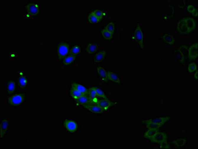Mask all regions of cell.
Segmentation results:
<instances>
[{
  "instance_id": "cell-19",
  "label": "cell",
  "mask_w": 198,
  "mask_h": 149,
  "mask_svg": "<svg viewBox=\"0 0 198 149\" xmlns=\"http://www.w3.org/2000/svg\"><path fill=\"white\" fill-rule=\"evenodd\" d=\"M107 77H108V79L113 82H115L117 84H120L121 82L119 77H118L117 74H116V73L113 72L111 71L107 72Z\"/></svg>"
},
{
  "instance_id": "cell-41",
  "label": "cell",
  "mask_w": 198,
  "mask_h": 149,
  "mask_svg": "<svg viewBox=\"0 0 198 149\" xmlns=\"http://www.w3.org/2000/svg\"><path fill=\"white\" fill-rule=\"evenodd\" d=\"M192 16L195 17H198V10L197 9H196L194 12L192 14Z\"/></svg>"
},
{
  "instance_id": "cell-29",
  "label": "cell",
  "mask_w": 198,
  "mask_h": 149,
  "mask_svg": "<svg viewBox=\"0 0 198 149\" xmlns=\"http://www.w3.org/2000/svg\"><path fill=\"white\" fill-rule=\"evenodd\" d=\"M101 34L104 38L107 41H110L113 37V34H112L111 33H110L108 31H107V30H105V28L102 30Z\"/></svg>"
},
{
  "instance_id": "cell-10",
  "label": "cell",
  "mask_w": 198,
  "mask_h": 149,
  "mask_svg": "<svg viewBox=\"0 0 198 149\" xmlns=\"http://www.w3.org/2000/svg\"><path fill=\"white\" fill-rule=\"evenodd\" d=\"M161 41L168 45H174L176 43V39L173 35L169 33H165L161 37Z\"/></svg>"
},
{
  "instance_id": "cell-35",
  "label": "cell",
  "mask_w": 198,
  "mask_h": 149,
  "mask_svg": "<svg viewBox=\"0 0 198 149\" xmlns=\"http://www.w3.org/2000/svg\"><path fill=\"white\" fill-rule=\"evenodd\" d=\"M196 70H197V65L196 64V63L193 62L189 64V65L188 66V71L189 72V73H193Z\"/></svg>"
},
{
  "instance_id": "cell-4",
  "label": "cell",
  "mask_w": 198,
  "mask_h": 149,
  "mask_svg": "<svg viewBox=\"0 0 198 149\" xmlns=\"http://www.w3.org/2000/svg\"><path fill=\"white\" fill-rule=\"evenodd\" d=\"M176 13L175 6L171 3L166 4L163 8V19L164 20H172Z\"/></svg>"
},
{
  "instance_id": "cell-39",
  "label": "cell",
  "mask_w": 198,
  "mask_h": 149,
  "mask_svg": "<svg viewBox=\"0 0 198 149\" xmlns=\"http://www.w3.org/2000/svg\"><path fill=\"white\" fill-rule=\"evenodd\" d=\"M196 9H197L195 8V6L194 5H191V4L188 5L187 7V9L188 12H190L191 14Z\"/></svg>"
},
{
  "instance_id": "cell-17",
  "label": "cell",
  "mask_w": 198,
  "mask_h": 149,
  "mask_svg": "<svg viewBox=\"0 0 198 149\" xmlns=\"http://www.w3.org/2000/svg\"><path fill=\"white\" fill-rule=\"evenodd\" d=\"M16 84L14 80L11 79L8 81L6 84V90L9 95H12L16 91Z\"/></svg>"
},
{
  "instance_id": "cell-9",
  "label": "cell",
  "mask_w": 198,
  "mask_h": 149,
  "mask_svg": "<svg viewBox=\"0 0 198 149\" xmlns=\"http://www.w3.org/2000/svg\"><path fill=\"white\" fill-rule=\"evenodd\" d=\"M26 10L29 14L31 16H35L38 14L40 9L38 4L30 3L26 5Z\"/></svg>"
},
{
  "instance_id": "cell-36",
  "label": "cell",
  "mask_w": 198,
  "mask_h": 149,
  "mask_svg": "<svg viewBox=\"0 0 198 149\" xmlns=\"http://www.w3.org/2000/svg\"><path fill=\"white\" fill-rule=\"evenodd\" d=\"M186 3H187L186 1H179L177 2V5L179 9H183L186 6V4H187Z\"/></svg>"
},
{
  "instance_id": "cell-37",
  "label": "cell",
  "mask_w": 198,
  "mask_h": 149,
  "mask_svg": "<svg viewBox=\"0 0 198 149\" xmlns=\"http://www.w3.org/2000/svg\"><path fill=\"white\" fill-rule=\"evenodd\" d=\"M161 126H160L158 124H153V123H150V124H146V127L148 129H152V128H155V129H159Z\"/></svg>"
},
{
  "instance_id": "cell-8",
  "label": "cell",
  "mask_w": 198,
  "mask_h": 149,
  "mask_svg": "<svg viewBox=\"0 0 198 149\" xmlns=\"http://www.w3.org/2000/svg\"><path fill=\"white\" fill-rule=\"evenodd\" d=\"M187 56L189 60H195L198 57V43H194L191 45L188 49Z\"/></svg>"
},
{
  "instance_id": "cell-11",
  "label": "cell",
  "mask_w": 198,
  "mask_h": 149,
  "mask_svg": "<svg viewBox=\"0 0 198 149\" xmlns=\"http://www.w3.org/2000/svg\"><path fill=\"white\" fill-rule=\"evenodd\" d=\"M167 136L165 133L158 131L155 136L151 139V141L152 143L160 144L161 142L167 140Z\"/></svg>"
},
{
  "instance_id": "cell-22",
  "label": "cell",
  "mask_w": 198,
  "mask_h": 149,
  "mask_svg": "<svg viewBox=\"0 0 198 149\" xmlns=\"http://www.w3.org/2000/svg\"><path fill=\"white\" fill-rule=\"evenodd\" d=\"M158 129H155V128L149 129L147 131L146 133L144 134V137L151 140L158 133Z\"/></svg>"
},
{
  "instance_id": "cell-18",
  "label": "cell",
  "mask_w": 198,
  "mask_h": 149,
  "mask_svg": "<svg viewBox=\"0 0 198 149\" xmlns=\"http://www.w3.org/2000/svg\"><path fill=\"white\" fill-rule=\"evenodd\" d=\"M72 88L76 89V90L81 93L82 95H87L88 93V90L85 87L77 82H73L72 84Z\"/></svg>"
},
{
  "instance_id": "cell-13",
  "label": "cell",
  "mask_w": 198,
  "mask_h": 149,
  "mask_svg": "<svg viewBox=\"0 0 198 149\" xmlns=\"http://www.w3.org/2000/svg\"><path fill=\"white\" fill-rule=\"evenodd\" d=\"M64 126L67 131L71 133H74L77 130V123L75 121L67 120L64 122Z\"/></svg>"
},
{
  "instance_id": "cell-24",
  "label": "cell",
  "mask_w": 198,
  "mask_h": 149,
  "mask_svg": "<svg viewBox=\"0 0 198 149\" xmlns=\"http://www.w3.org/2000/svg\"><path fill=\"white\" fill-rule=\"evenodd\" d=\"M76 101L79 104L84 106L85 104H89L90 100L88 96H87L86 95H83L81 97H79Z\"/></svg>"
},
{
  "instance_id": "cell-14",
  "label": "cell",
  "mask_w": 198,
  "mask_h": 149,
  "mask_svg": "<svg viewBox=\"0 0 198 149\" xmlns=\"http://www.w3.org/2000/svg\"><path fill=\"white\" fill-rule=\"evenodd\" d=\"M96 104L104 110H107L111 106L114 105V103L110 101L108 99H102L99 100L98 101Z\"/></svg>"
},
{
  "instance_id": "cell-7",
  "label": "cell",
  "mask_w": 198,
  "mask_h": 149,
  "mask_svg": "<svg viewBox=\"0 0 198 149\" xmlns=\"http://www.w3.org/2000/svg\"><path fill=\"white\" fill-rule=\"evenodd\" d=\"M171 119V117L164 116V117H153L150 118L149 119L145 120L142 121L143 124H150V123H153V124H158L160 126H162L165 123L167 122L169 120Z\"/></svg>"
},
{
  "instance_id": "cell-15",
  "label": "cell",
  "mask_w": 198,
  "mask_h": 149,
  "mask_svg": "<svg viewBox=\"0 0 198 149\" xmlns=\"http://www.w3.org/2000/svg\"><path fill=\"white\" fill-rule=\"evenodd\" d=\"M107 55V51L105 50H102L98 52L93 57V61L95 63H100L105 59Z\"/></svg>"
},
{
  "instance_id": "cell-33",
  "label": "cell",
  "mask_w": 198,
  "mask_h": 149,
  "mask_svg": "<svg viewBox=\"0 0 198 149\" xmlns=\"http://www.w3.org/2000/svg\"><path fill=\"white\" fill-rule=\"evenodd\" d=\"M95 89L97 96L102 98L103 99H108L102 90H101L100 89H99L98 87H95Z\"/></svg>"
},
{
  "instance_id": "cell-2",
  "label": "cell",
  "mask_w": 198,
  "mask_h": 149,
  "mask_svg": "<svg viewBox=\"0 0 198 149\" xmlns=\"http://www.w3.org/2000/svg\"><path fill=\"white\" fill-rule=\"evenodd\" d=\"M188 47L186 44L180 45L174 51L173 56L177 62L182 65L186 64Z\"/></svg>"
},
{
  "instance_id": "cell-20",
  "label": "cell",
  "mask_w": 198,
  "mask_h": 149,
  "mask_svg": "<svg viewBox=\"0 0 198 149\" xmlns=\"http://www.w3.org/2000/svg\"><path fill=\"white\" fill-rule=\"evenodd\" d=\"M97 72L99 77L104 81H108L107 77V72L106 71L105 69L101 66L97 67Z\"/></svg>"
},
{
  "instance_id": "cell-16",
  "label": "cell",
  "mask_w": 198,
  "mask_h": 149,
  "mask_svg": "<svg viewBox=\"0 0 198 149\" xmlns=\"http://www.w3.org/2000/svg\"><path fill=\"white\" fill-rule=\"evenodd\" d=\"M98 45L95 43L92 42H89L87 44L86 47H85V51L87 53L89 54H92L98 51Z\"/></svg>"
},
{
  "instance_id": "cell-25",
  "label": "cell",
  "mask_w": 198,
  "mask_h": 149,
  "mask_svg": "<svg viewBox=\"0 0 198 149\" xmlns=\"http://www.w3.org/2000/svg\"><path fill=\"white\" fill-rule=\"evenodd\" d=\"M82 51V48L81 46L79 45H76L73 46V47L70 50V54L73 55L74 56H76L77 55H78L81 53Z\"/></svg>"
},
{
  "instance_id": "cell-38",
  "label": "cell",
  "mask_w": 198,
  "mask_h": 149,
  "mask_svg": "<svg viewBox=\"0 0 198 149\" xmlns=\"http://www.w3.org/2000/svg\"><path fill=\"white\" fill-rule=\"evenodd\" d=\"M160 144V148L161 149H170V147L167 143V140L161 142Z\"/></svg>"
},
{
  "instance_id": "cell-30",
  "label": "cell",
  "mask_w": 198,
  "mask_h": 149,
  "mask_svg": "<svg viewBox=\"0 0 198 149\" xmlns=\"http://www.w3.org/2000/svg\"><path fill=\"white\" fill-rule=\"evenodd\" d=\"M115 24L114 22H109L106 26L105 27V29L107 30V31L111 33L112 34H113L114 33L115 30Z\"/></svg>"
},
{
  "instance_id": "cell-5",
  "label": "cell",
  "mask_w": 198,
  "mask_h": 149,
  "mask_svg": "<svg viewBox=\"0 0 198 149\" xmlns=\"http://www.w3.org/2000/svg\"><path fill=\"white\" fill-rule=\"evenodd\" d=\"M25 93H17L8 98V103L13 106H17L21 105L25 101Z\"/></svg>"
},
{
  "instance_id": "cell-31",
  "label": "cell",
  "mask_w": 198,
  "mask_h": 149,
  "mask_svg": "<svg viewBox=\"0 0 198 149\" xmlns=\"http://www.w3.org/2000/svg\"><path fill=\"white\" fill-rule=\"evenodd\" d=\"M88 98H90V100L91 101L92 99H94L95 98L97 95H96V91H95V87H91L88 90Z\"/></svg>"
},
{
  "instance_id": "cell-21",
  "label": "cell",
  "mask_w": 198,
  "mask_h": 149,
  "mask_svg": "<svg viewBox=\"0 0 198 149\" xmlns=\"http://www.w3.org/2000/svg\"><path fill=\"white\" fill-rule=\"evenodd\" d=\"M28 80L23 74H20L18 78V84L20 88L25 89L28 85Z\"/></svg>"
},
{
  "instance_id": "cell-42",
  "label": "cell",
  "mask_w": 198,
  "mask_h": 149,
  "mask_svg": "<svg viewBox=\"0 0 198 149\" xmlns=\"http://www.w3.org/2000/svg\"><path fill=\"white\" fill-rule=\"evenodd\" d=\"M194 78H195V79H198V71H197V70H196V71H195V74H194Z\"/></svg>"
},
{
  "instance_id": "cell-26",
  "label": "cell",
  "mask_w": 198,
  "mask_h": 149,
  "mask_svg": "<svg viewBox=\"0 0 198 149\" xmlns=\"http://www.w3.org/2000/svg\"><path fill=\"white\" fill-rule=\"evenodd\" d=\"M187 142L186 139L181 138L177 139L176 140H174L172 142V144L176 146L177 147H181L184 146Z\"/></svg>"
},
{
  "instance_id": "cell-27",
  "label": "cell",
  "mask_w": 198,
  "mask_h": 149,
  "mask_svg": "<svg viewBox=\"0 0 198 149\" xmlns=\"http://www.w3.org/2000/svg\"><path fill=\"white\" fill-rule=\"evenodd\" d=\"M70 95L72 97L73 99L77 101L79 97L82 96L84 95H82V93H80V92L76 90V89H74L71 88V89L70 90Z\"/></svg>"
},
{
  "instance_id": "cell-23",
  "label": "cell",
  "mask_w": 198,
  "mask_h": 149,
  "mask_svg": "<svg viewBox=\"0 0 198 149\" xmlns=\"http://www.w3.org/2000/svg\"><path fill=\"white\" fill-rule=\"evenodd\" d=\"M76 56L70 54L65 57L63 60V63L66 66L72 64L76 60Z\"/></svg>"
},
{
  "instance_id": "cell-32",
  "label": "cell",
  "mask_w": 198,
  "mask_h": 149,
  "mask_svg": "<svg viewBox=\"0 0 198 149\" xmlns=\"http://www.w3.org/2000/svg\"><path fill=\"white\" fill-rule=\"evenodd\" d=\"M92 12H93V14H95V16H96V17L99 19L100 22L103 19V11L102 10L99 9H96L92 11Z\"/></svg>"
},
{
  "instance_id": "cell-1",
  "label": "cell",
  "mask_w": 198,
  "mask_h": 149,
  "mask_svg": "<svg viewBox=\"0 0 198 149\" xmlns=\"http://www.w3.org/2000/svg\"><path fill=\"white\" fill-rule=\"evenodd\" d=\"M197 23L193 17L183 16L177 22L176 30L179 34L187 35L191 34L196 30Z\"/></svg>"
},
{
  "instance_id": "cell-40",
  "label": "cell",
  "mask_w": 198,
  "mask_h": 149,
  "mask_svg": "<svg viewBox=\"0 0 198 149\" xmlns=\"http://www.w3.org/2000/svg\"><path fill=\"white\" fill-rule=\"evenodd\" d=\"M7 131L4 130L3 129H1V137L3 138L5 136V134L6 133Z\"/></svg>"
},
{
  "instance_id": "cell-34",
  "label": "cell",
  "mask_w": 198,
  "mask_h": 149,
  "mask_svg": "<svg viewBox=\"0 0 198 149\" xmlns=\"http://www.w3.org/2000/svg\"><path fill=\"white\" fill-rule=\"evenodd\" d=\"M9 126V122L7 119H3L1 122V129L4 130H8Z\"/></svg>"
},
{
  "instance_id": "cell-3",
  "label": "cell",
  "mask_w": 198,
  "mask_h": 149,
  "mask_svg": "<svg viewBox=\"0 0 198 149\" xmlns=\"http://www.w3.org/2000/svg\"><path fill=\"white\" fill-rule=\"evenodd\" d=\"M134 37L137 43L139 44L141 48L145 47V42H144V33L141 24L137 23L134 27L133 32Z\"/></svg>"
},
{
  "instance_id": "cell-12",
  "label": "cell",
  "mask_w": 198,
  "mask_h": 149,
  "mask_svg": "<svg viewBox=\"0 0 198 149\" xmlns=\"http://www.w3.org/2000/svg\"><path fill=\"white\" fill-rule=\"evenodd\" d=\"M84 107L92 113L95 114H101L103 113L104 110L98 106V104H87L84 105Z\"/></svg>"
},
{
  "instance_id": "cell-6",
  "label": "cell",
  "mask_w": 198,
  "mask_h": 149,
  "mask_svg": "<svg viewBox=\"0 0 198 149\" xmlns=\"http://www.w3.org/2000/svg\"><path fill=\"white\" fill-rule=\"evenodd\" d=\"M70 46L67 42H61L58 44L57 49L58 57L59 60H62L67 55L70 51Z\"/></svg>"
},
{
  "instance_id": "cell-28",
  "label": "cell",
  "mask_w": 198,
  "mask_h": 149,
  "mask_svg": "<svg viewBox=\"0 0 198 149\" xmlns=\"http://www.w3.org/2000/svg\"><path fill=\"white\" fill-rule=\"evenodd\" d=\"M88 21L91 24H95L98 23L100 22L99 19L93 14V12H91L88 16Z\"/></svg>"
}]
</instances>
